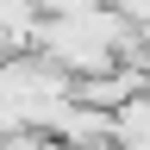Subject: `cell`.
I'll list each match as a JSON object with an SVG mask.
<instances>
[{
	"label": "cell",
	"instance_id": "obj_1",
	"mask_svg": "<svg viewBox=\"0 0 150 150\" xmlns=\"http://www.w3.org/2000/svg\"><path fill=\"white\" fill-rule=\"evenodd\" d=\"M50 138L63 150H119V112H94V106H69L50 125Z\"/></svg>",
	"mask_w": 150,
	"mask_h": 150
}]
</instances>
